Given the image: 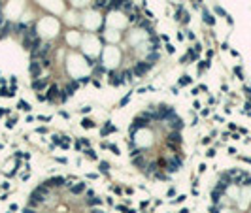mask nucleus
I'll use <instances>...</instances> for the list:
<instances>
[{"label": "nucleus", "mask_w": 251, "mask_h": 213, "mask_svg": "<svg viewBox=\"0 0 251 213\" xmlns=\"http://www.w3.org/2000/svg\"><path fill=\"white\" fill-rule=\"evenodd\" d=\"M8 113H9V110H8V108H2V110H0V119H2L4 115H8Z\"/></svg>", "instance_id": "nucleus-34"}, {"label": "nucleus", "mask_w": 251, "mask_h": 213, "mask_svg": "<svg viewBox=\"0 0 251 213\" xmlns=\"http://www.w3.org/2000/svg\"><path fill=\"white\" fill-rule=\"evenodd\" d=\"M191 83H193V77L191 76H181L178 79V85L179 87H187V85H191Z\"/></svg>", "instance_id": "nucleus-13"}, {"label": "nucleus", "mask_w": 251, "mask_h": 213, "mask_svg": "<svg viewBox=\"0 0 251 213\" xmlns=\"http://www.w3.org/2000/svg\"><path fill=\"white\" fill-rule=\"evenodd\" d=\"M15 123H17V117H9L8 121H6V126H8V128H13Z\"/></svg>", "instance_id": "nucleus-27"}, {"label": "nucleus", "mask_w": 251, "mask_h": 213, "mask_svg": "<svg viewBox=\"0 0 251 213\" xmlns=\"http://www.w3.org/2000/svg\"><path fill=\"white\" fill-rule=\"evenodd\" d=\"M179 62H181V64H189V55L185 53V55L181 57V59H179Z\"/></svg>", "instance_id": "nucleus-33"}, {"label": "nucleus", "mask_w": 251, "mask_h": 213, "mask_svg": "<svg viewBox=\"0 0 251 213\" xmlns=\"http://www.w3.org/2000/svg\"><path fill=\"white\" fill-rule=\"evenodd\" d=\"M206 155H208V157H213V155H215V149H208Z\"/></svg>", "instance_id": "nucleus-41"}, {"label": "nucleus", "mask_w": 251, "mask_h": 213, "mask_svg": "<svg viewBox=\"0 0 251 213\" xmlns=\"http://www.w3.org/2000/svg\"><path fill=\"white\" fill-rule=\"evenodd\" d=\"M98 168H100V174H108L110 172V162H108V160H102L98 164Z\"/></svg>", "instance_id": "nucleus-17"}, {"label": "nucleus", "mask_w": 251, "mask_h": 213, "mask_svg": "<svg viewBox=\"0 0 251 213\" xmlns=\"http://www.w3.org/2000/svg\"><path fill=\"white\" fill-rule=\"evenodd\" d=\"M151 66H153V64H149L147 60H138V62H134V68H132V72H134V76L142 77L143 74H147V72L151 70Z\"/></svg>", "instance_id": "nucleus-2"}, {"label": "nucleus", "mask_w": 251, "mask_h": 213, "mask_svg": "<svg viewBox=\"0 0 251 213\" xmlns=\"http://www.w3.org/2000/svg\"><path fill=\"white\" fill-rule=\"evenodd\" d=\"M129 100H130V95H127V96L119 102V106H121V108H123V106H127V104H129Z\"/></svg>", "instance_id": "nucleus-32"}, {"label": "nucleus", "mask_w": 251, "mask_h": 213, "mask_svg": "<svg viewBox=\"0 0 251 213\" xmlns=\"http://www.w3.org/2000/svg\"><path fill=\"white\" fill-rule=\"evenodd\" d=\"M189 21H191V15H189V13H183V17H181V21H179V23H181V25H189Z\"/></svg>", "instance_id": "nucleus-28"}, {"label": "nucleus", "mask_w": 251, "mask_h": 213, "mask_svg": "<svg viewBox=\"0 0 251 213\" xmlns=\"http://www.w3.org/2000/svg\"><path fill=\"white\" fill-rule=\"evenodd\" d=\"M123 12H136V8H134V4L130 2V0H125V4H123Z\"/></svg>", "instance_id": "nucleus-16"}, {"label": "nucleus", "mask_w": 251, "mask_h": 213, "mask_svg": "<svg viewBox=\"0 0 251 213\" xmlns=\"http://www.w3.org/2000/svg\"><path fill=\"white\" fill-rule=\"evenodd\" d=\"M187 55H189V60H191V62L198 60V53H196L194 49H189V51H187Z\"/></svg>", "instance_id": "nucleus-24"}, {"label": "nucleus", "mask_w": 251, "mask_h": 213, "mask_svg": "<svg viewBox=\"0 0 251 213\" xmlns=\"http://www.w3.org/2000/svg\"><path fill=\"white\" fill-rule=\"evenodd\" d=\"M81 147H83V145H81V140H78V142H76V149L81 151Z\"/></svg>", "instance_id": "nucleus-38"}, {"label": "nucleus", "mask_w": 251, "mask_h": 213, "mask_svg": "<svg viewBox=\"0 0 251 213\" xmlns=\"http://www.w3.org/2000/svg\"><path fill=\"white\" fill-rule=\"evenodd\" d=\"M59 92H60V91H59L57 85H51L49 89H47V95H45V102H51L55 96H59Z\"/></svg>", "instance_id": "nucleus-8"}, {"label": "nucleus", "mask_w": 251, "mask_h": 213, "mask_svg": "<svg viewBox=\"0 0 251 213\" xmlns=\"http://www.w3.org/2000/svg\"><path fill=\"white\" fill-rule=\"evenodd\" d=\"M57 160H59V162H63V164H66V162H68V160H66V158H64V157H60V158H59V157H57Z\"/></svg>", "instance_id": "nucleus-42"}, {"label": "nucleus", "mask_w": 251, "mask_h": 213, "mask_svg": "<svg viewBox=\"0 0 251 213\" xmlns=\"http://www.w3.org/2000/svg\"><path fill=\"white\" fill-rule=\"evenodd\" d=\"M166 143H174V145H181V132L172 130L166 138Z\"/></svg>", "instance_id": "nucleus-7"}, {"label": "nucleus", "mask_w": 251, "mask_h": 213, "mask_svg": "<svg viewBox=\"0 0 251 213\" xmlns=\"http://www.w3.org/2000/svg\"><path fill=\"white\" fill-rule=\"evenodd\" d=\"M159 59H161V55H159L157 51H149V53H147V62H149V64H153V62L159 60Z\"/></svg>", "instance_id": "nucleus-15"}, {"label": "nucleus", "mask_w": 251, "mask_h": 213, "mask_svg": "<svg viewBox=\"0 0 251 213\" xmlns=\"http://www.w3.org/2000/svg\"><path fill=\"white\" fill-rule=\"evenodd\" d=\"M215 13H217V15H221V17H228V15L225 13V9H223V8H219V6H215Z\"/></svg>", "instance_id": "nucleus-30"}, {"label": "nucleus", "mask_w": 251, "mask_h": 213, "mask_svg": "<svg viewBox=\"0 0 251 213\" xmlns=\"http://www.w3.org/2000/svg\"><path fill=\"white\" fill-rule=\"evenodd\" d=\"M108 76H110V85L111 87H119L125 83V77H123V74H119V72H108Z\"/></svg>", "instance_id": "nucleus-5"}, {"label": "nucleus", "mask_w": 251, "mask_h": 213, "mask_svg": "<svg viewBox=\"0 0 251 213\" xmlns=\"http://www.w3.org/2000/svg\"><path fill=\"white\" fill-rule=\"evenodd\" d=\"M187 38H189V40H194V34H193V32H189V30H187Z\"/></svg>", "instance_id": "nucleus-43"}, {"label": "nucleus", "mask_w": 251, "mask_h": 213, "mask_svg": "<svg viewBox=\"0 0 251 213\" xmlns=\"http://www.w3.org/2000/svg\"><path fill=\"white\" fill-rule=\"evenodd\" d=\"M38 119H40V121H45V123H47V121H51V117H49V115H45V117L42 115V117H38Z\"/></svg>", "instance_id": "nucleus-39"}, {"label": "nucleus", "mask_w": 251, "mask_h": 213, "mask_svg": "<svg viewBox=\"0 0 251 213\" xmlns=\"http://www.w3.org/2000/svg\"><path fill=\"white\" fill-rule=\"evenodd\" d=\"M87 204H89V206H100L102 198H98V196H91V198H87Z\"/></svg>", "instance_id": "nucleus-18"}, {"label": "nucleus", "mask_w": 251, "mask_h": 213, "mask_svg": "<svg viewBox=\"0 0 251 213\" xmlns=\"http://www.w3.org/2000/svg\"><path fill=\"white\" fill-rule=\"evenodd\" d=\"M83 155H85L87 158H91V160H96V158H98V157H96V153H95V151H93V149H91V147H87L85 151H83Z\"/></svg>", "instance_id": "nucleus-19"}, {"label": "nucleus", "mask_w": 251, "mask_h": 213, "mask_svg": "<svg viewBox=\"0 0 251 213\" xmlns=\"http://www.w3.org/2000/svg\"><path fill=\"white\" fill-rule=\"evenodd\" d=\"M0 149H2V143H0Z\"/></svg>", "instance_id": "nucleus-47"}, {"label": "nucleus", "mask_w": 251, "mask_h": 213, "mask_svg": "<svg viewBox=\"0 0 251 213\" xmlns=\"http://www.w3.org/2000/svg\"><path fill=\"white\" fill-rule=\"evenodd\" d=\"M108 2H110V0H95V8H96V9L106 8V6H108Z\"/></svg>", "instance_id": "nucleus-25"}, {"label": "nucleus", "mask_w": 251, "mask_h": 213, "mask_svg": "<svg viewBox=\"0 0 251 213\" xmlns=\"http://www.w3.org/2000/svg\"><path fill=\"white\" fill-rule=\"evenodd\" d=\"M57 98H59V102H66V98H68V95H66V91H60Z\"/></svg>", "instance_id": "nucleus-29"}, {"label": "nucleus", "mask_w": 251, "mask_h": 213, "mask_svg": "<svg viewBox=\"0 0 251 213\" xmlns=\"http://www.w3.org/2000/svg\"><path fill=\"white\" fill-rule=\"evenodd\" d=\"M83 190H85V183H83V181H79L78 185L70 187V193H72V194H81Z\"/></svg>", "instance_id": "nucleus-11"}, {"label": "nucleus", "mask_w": 251, "mask_h": 213, "mask_svg": "<svg viewBox=\"0 0 251 213\" xmlns=\"http://www.w3.org/2000/svg\"><path fill=\"white\" fill-rule=\"evenodd\" d=\"M166 51H168V53H174V45L172 44H166Z\"/></svg>", "instance_id": "nucleus-37"}, {"label": "nucleus", "mask_w": 251, "mask_h": 213, "mask_svg": "<svg viewBox=\"0 0 251 213\" xmlns=\"http://www.w3.org/2000/svg\"><path fill=\"white\" fill-rule=\"evenodd\" d=\"M123 77H125V81H132L134 72H132V70H125V72H123Z\"/></svg>", "instance_id": "nucleus-26"}, {"label": "nucleus", "mask_w": 251, "mask_h": 213, "mask_svg": "<svg viewBox=\"0 0 251 213\" xmlns=\"http://www.w3.org/2000/svg\"><path fill=\"white\" fill-rule=\"evenodd\" d=\"M17 108H19V110H23V111H30V104H28V102H25V100H19Z\"/></svg>", "instance_id": "nucleus-21"}, {"label": "nucleus", "mask_w": 251, "mask_h": 213, "mask_svg": "<svg viewBox=\"0 0 251 213\" xmlns=\"http://www.w3.org/2000/svg\"><path fill=\"white\" fill-rule=\"evenodd\" d=\"M234 74H236L240 79H244V72H242V68H240V66H236V68H234Z\"/></svg>", "instance_id": "nucleus-31"}, {"label": "nucleus", "mask_w": 251, "mask_h": 213, "mask_svg": "<svg viewBox=\"0 0 251 213\" xmlns=\"http://www.w3.org/2000/svg\"><path fill=\"white\" fill-rule=\"evenodd\" d=\"M181 166H183V160H181V157L179 155H174L172 158H168L166 160V172L168 174H176V172H179L181 170Z\"/></svg>", "instance_id": "nucleus-1"}, {"label": "nucleus", "mask_w": 251, "mask_h": 213, "mask_svg": "<svg viewBox=\"0 0 251 213\" xmlns=\"http://www.w3.org/2000/svg\"><path fill=\"white\" fill-rule=\"evenodd\" d=\"M36 132H38V134H45V132H47V128H45V126H38V128H36Z\"/></svg>", "instance_id": "nucleus-36"}, {"label": "nucleus", "mask_w": 251, "mask_h": 213, "mask_svg": "<svg viewBox=\"0 0 251 213\" xmlns=\"http://www.w3.org/2000/svg\"><path fill=\"white\" fill-rule=\"evenodd\" d=\"M23 213H34V209H30V207H25Z\"/></svg>", "instance_id": "nucleus-44"}, {"label": "nucleus", "mask_w": 251, "mask_h": 213, "mask_svg": "<svg viewBox=\"0 0 251 213\" xmlns=\"http://www.w3.org/2000/svg\"><path fill=\"white\" fill-rule=\"evenodd\" d=\"M132 164H134L136 168H143V166H146V160H143L142 155L140 157H132Z\"/></svg>", "instance_id": "nucleus-14"}, {"label": "nucleus", "mask_w": 251, "mask_h": 213, "mask_svg": "<svg viewBox=\"0 0 251 213\" xmlns=\"http://www.w3.org/2000/svg\"><path fill=\"white\" fill-rule=\"evenodd\" d=\"M185 126V123H183V119L181 117H178V115H174L170 119V128L172 130H176V132H181V128Z\"/></svg>", "instance_id": "nucleus-6"}, {"label": "nucleus", "mask_w": 251, "mask_h": 213, "mask_svg": "<svg viewBox=\"0 0 251 213\" xmlns=\"http://www.w3.org/2000/svg\"><path fill=\"white\" fill-rule=\"evenodd\" d=\"M30 87H32L34 91H38V92L45 91L49 87V77H38V79H32V85H30Z\"/></svg>", "instance_id": "nucleus-4"}, {"label": "nucleus", "mask_w": 251, "mask_h": 213, "mask_svg": "<svg viewBox=\"0 0 251 213\" xmlns=\"http://www.w3.org/2000/svg\"><path fill=\"white\" fill-rule=\"evenodd\" d=\"M64 177H60V175H57V177H51L49 181H45V185L47 187H63L64 185Z\"/></svg>", "instance_id": "nucleus-9"}, {"label": "nucleus", "mask_w": 251, "mask_h": 213, "mask_svg": "<svg viewBox=\"0 0 251 213\" xmlns=\"http://www.w3.org/2000/svg\"><path fill=\"white\" fill-rule=\"evenodd\" d=\"M206 68H210V60H200L198 62V74H202Z\"/></svg>", "instance_id": "nucleus-20"}, {"label": "nucleus", "mask_w": 251, "mask_h": 213, "mask_svg": "<svg viewBox=\"0 0 251 213\" xmlns=\"http://www.w3.org/2000/svg\"><path fill=\"white\" fill-rule=\"evenodd\" d=\"M42 72H44V66H42L40 60H30L28 62V74H30L32 79H38V77L42 76Z\"/></svg>", "instance_id": "nucleus-3"}, {"label": "nucleus", "mask_w": 251, "mask_h": 213, "mask_svg": "<svg viewBox=\"0 0 251 213\" xmlns=\"http://www.w3.org/2000/svg\"><path fill=\"white\" fill-rule=\"evenodd\" d=\"M81 126H83V128H95L96 124L91 121V119H83V121H81Z\"/></svg>", "instance_id": "nucleus-22"}, {"label": "nucleus", "mask_w": 251, "mask_h": 213, "mask_svg": "<svg viewBox=\"0 0 251 213\" xmlns=\"http://www.w3.org/2000/svg\"><path fill=\"white\" fill-rule=\"evenodd\" d=\"M202 19H204V23H206V25H210V27H213V25H215V17L208 12L206 8L202 9Z\"/></svg>", "instance_id": "nucleus-10"}, {"label": "nucleus", "mask_w": 251, "mask_h": 213, "mask_svg": "<svg viewBox=\"0 0 251 213\" xmlns=\"http://www.w3.org/2000/svg\"><path fill=\"white\" fill-rule=\"evenodd\" d=\"M221 194H223V193H221V190H217V189H213V193H212V200L215 202V204H217V202H219V200H221Z\"/></svg>", "instance_id": "nucleus-23"}, {"label": "nucleus", "mask_w": 251, "mask_h": 213, "mask_svg": "<svg viewBox=\"0 0 251 213\" xmlns=\"http://www.w3.org/2000/svg\"><path fill=\"white\" fill-rule=\"evenodd\" d=\"M91 111V108L89 106H85V108H81V113H89Z\"/></svg>", "instance_id": "nucleus-40"}, {"label": "nucleus", "mask_w": 251, "mask_h": 213, "mask_svg": "<svg viewBox=\"0 0 251 213\" xmlns=\"http://www.w3.org/2000/svg\"><path fill=\"white\" fill-rule=\"evenodd\" d=\"M93 213H102V211H100V209H95V211H93Z\"/></svg>", "instance_id": "nucleus-46"}, {"label": "nucleus", "mask_w": 251, "mask_h": 213, "mask_svg": "<svg viewBox=\"0 0 251 213\" xmlns=\"http://www.w3.org/2000/svg\"><path fill=\"white\" fill-rule=\"evenodd\" d=\"M115 130H117V128H115V126H113V124H111L110 121H108V123L104 124V128H102V136H108V134H113Z\"/></svg>", "instance_id": "nucleus-12"}, {"label": "nucleus", "mask_w": 251, "mask_h": 213, "mask_svg": "<svg viewBox=\"0 0 251 213\" xmlns=\"http://www.w3.org/2000/svg\"><path fill=\"white\" fill-rule=\"evenodd\" d=\"M81 145H85V147H91V142L87 138H81Z\"/></svg>", "instance_id": "nucleus-35"}, {"label": "nucleus", "mask_w": 251, "mask_h": 213, "mask_svg": "<svg viewBox=\"0 0 251 213\" xmlns=\"http://www.w3.org/2000/svg\"><path fill=\"white\" fill-rule=\"evenodd\" d=\"M4 4H6V2H4V0H0V12L4 9Z\"/></svg>", "instance_id": "nucleus-45"}]
</instances>
